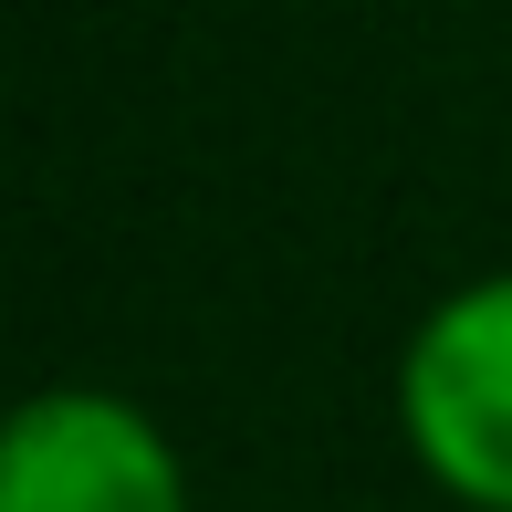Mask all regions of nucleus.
I'll list each match as a JSON object with an SVG mask.
<instances>
[{"label": "nucleus", "instance_id": "f257e3e1", "mask_svg": "<svg viewBox=\"0 0 512 512\" xmlns=\"http://www.w3.org/2000/svg\"><path fill=\"white\" fill-rule=\"evenodd\" d=\"M398 418L460 502L512 512V272H481L418 314L398 356Z\"/></svg>", "mask_w": 512, "mask_h": 512}, {"label": "nucleus", "instance_id": "f03ea898", "mask_svg": "<svg viewBox=\"0 0 512 512\" xmlns=\"http://www.w3.org/2000/svg\"><path fill=\"white\" fill-rule=\"evenodd\" d=\"M0 512H189V471L136 398L42 387L0 439Z\"/></svg>", "mask_w": 512, "mask_h": 512}]
</instances>
